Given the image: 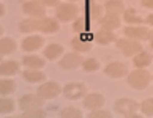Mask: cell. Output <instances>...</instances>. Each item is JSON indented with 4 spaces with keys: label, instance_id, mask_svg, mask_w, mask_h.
Wrapping results in <instances>:
<instances>
[{
    "label": "cell",
    "instance_id": "21",
    "mask_svg": "<svg viewBox=\"0 0 153 118\" xmlns=\"http://www.w3.org/2000/svg\"><path fill=\"white\" fill-rule=\"evenodd\" d=\"M22 63L24 66H27L29 69H41L44 65V60L41 57H38V55H24V58H22Z\"/></svg>",
    "mask_w": 153,
    "mask_h": 118
},
{
    "label": "cell",
    "instance_id": "6",
    "mask_svg": "<svg viewBox=\"0 0 153 118\" xmlns=\"http://www.w3.org/2000/svg\"><path fill=\"white\" fill-rule=\"evenodd\" d=\"M62 93V87L57 82H44L38 87V96L41 99H54Z\"/></svg>",
    "mask_w": 153,
    "mask_h": 118
},
{
    "label": "cell",
    "instance_id": "7",
    "mask_svg": "<svg viewBox=\"0 0 153 118\" xmlns=\"http://www.w3.org/2000/svg\"><path fill=\"white\" fill-rule=\"evenodd\" d=\"M82 61H84V57L79 52H70V54L63 55L59 66L62 69H77V68H81Z\"/></svg>",
    "mask_w": 153,
    "mask_h": 118
},
{
    "label": "cell",
    "instance_id": "11",
    "mask_svg": "<svg viewBox=\"0 0 153 118\" xmlns=\"http://www.w3.org/2000/svg\"><path fill=\"white\" fill-rule=\"evenodd\" d=\"M84 13L90 21H100L104 14V8L100 3L93 2V0H88V2H85V7H84Z\"/></svg>",
    "mask_w": 153,
    "mask_h": 118
},
{
    "label": "cell",
    "instance_id": "34",
    "mask_svg": "<svg viewBox=\"0 0 153 118\" xmlns=\"http://www.w3.org/2000/svg\"><path fill=\"white\" fill-rule=\"evenodd\" d=\"M140 112L145 117H153V98H147L140 104Z\"/></svg>",
    "mask_w": 153,
    "mask_h": 118
},
{
    "label": "cell",
    "instance_id": "37",
    "mask_svg": "<svg viewBox=\"0 0 153 118\" xmlns=\"http://www.w3.org/2000/svg\"><path fill=\"white\" fill-rule=\"evenodd\" d=\"M144 8H149V10H153V0H140Z\"/></svg>",
    "mask_w": 153,
    "mask_h": 118
},
{
    "label": "cell",
    "instance_id": "19",
    "mask_svg": "<svg viewBox=\"0 0 153 118\" xmlns=\"http://www.w3.org/2000/svg\"><path fill=\"white\" fill-rule=\"evenodd\" d=\"M104 11L106 13H111V14H117V16H122L125 13V5L122 0H106L104 3Z\"/></svg>",
    "mask_w": 153,
    "mask_h": 118
},
{
    "label": "cell",
    "instance_id": "18",
    "mask_svg": "<svg viewBox=\"0 0 153 118\" xmlns=\"http://www.w3.org/2000/svg\"><path fill=\"white\" fill-rule=\"evenodd\" d=\"M152 61H153L152 54L150 52H145L144 49L133 57V65L136 66V68H147V66L152 65Z\"/></svg>",
    "mask_w": 153,
    "mask_h": 118
},
{
    "label": "cell",
    "instance_id": "10",
    "mask_svg": "<svg viewBox=\"0 0 153 118\" xmlns=\"http://www.w3.org/2000/svg\"><path fill=\"white\" fill-rule=\"evenodd\" d=\"M22 10H24V13L30 14L32 18L35 19H41L44 18V13H46V10H44V5L39 3L38 0H32V2H24L22 5Z\"/></svg>",
    "mask_w": 153,
    "mask_h": 118
},
{
    "label": "cell",
    "instance_id": "23",
    "mask_svg": "<svg viewBox=\"0 0 153 118\" xmlns=\"http://www.w3.org/2000/svg\"><path fill=\"white\" fill-rule=\"evenodd\" d=\"M65 52V47L62 44H49V46L44 49V57L48 60H57L59 57H62Z\"/></svg>",
    "mask_w": 153,
    "mask_h": 118
},
{
    "label": "cell",
    "instance_id": "8",
    "mask_svg": "<svg viewBox=\"0 0 153 118\" xmlns=\"http://www.w3.org/2000/svg\"><path fill=\"white\" fill-rule=\"evenodd\" d=\"M104 74L112 79H122L128 76V66L122 61H111L104 68Z\"/></svg>",
    "mask_w": 153,
    "mask_h": 118
},
{
    "label": "cell",
    "instance_id": "29",
    "mask_svg": "<svg viewBox=\"0 0 153 118\" xmlns=\"http://www.w3.org/2000/svg\"><path fill=\"white\" fill-rule=\"evenodd\" d=\"M16 90V83L11 79H0V94H11Z\"/></svg>",
    "mask_w": 153,
    "mask_h": 118
},
{
    "label": "cell",
    "instance_id": "40",
    "mask_svg": "<svg viewBox=\"0 0 153 118\" xmlns=\"http://www.w3.org/2000/svg\"><path fill=\"white\" fill-rule=\"evenodd\" d=\"M3 14H5V7H3L2 3H0V18H2Z\"/></svg>",
    "mask_w": 153,
    "mask_h": 118
},
{
    "label": "cell",
    "instance_id": "15",
    "mask_svg": "<svg viewBox=\"0 0 153 118\" xmlns=\"http://www.w3.org/2000/svg\"><path fill=\"white\" fill-rule=\"evenodd\" d=\"M44 43V38L39 36V35H30L24 38V41H22V49L27 50V52H33V50H38L39 47L43 46Z\"/></svg>",
    "mask_w": 153,
    "mask_h": 118
},
{
    "label": "cell",
    "instance_id": "45",
    "mask_svg": "<svg viewBox=\"0 0 153 118\" xmlns=\"http://www.w3.org/2000/svg\"><path fill=\"white\" fill-rule=\"evenodd\" d=\"M76 2H77V0H76Z\"/></svg>",
    "mask_w": 153,
    "mask_h": 118
},
{
    "label": "cell",
    "instance_id": "38",
    "mask_svg": "<svg viewBox=\"0 0 153 118\" xmlns=\"http://www.w3.org/2000/svg\"><path fill=\"white\" fill-rule=\"evenodd\" d=\"M145 24H147V25H152V27H153V14H149V16H147V18H145Z\"/></svg>",
    "mask_w": 153,
    "mask_h": 118
},
{
    "label": "cell",
    "instance_id": "5",
    "mask_svg": "<svg viewBox=\"0 0 153 118\" xmlns=\"http://www.w3.org/2000/svg\"><path fill=\"white\" fill-rule=\"evenodd\" d=\"M62 91H63V94L68 99L76 101V99H81L87 94V87L82 82H70L62 88Z\"/></svg>",
    "mask_w": 153,
    "mask_h": 118
},
{
    "label": "cell",
    "instance_id": "43",
    "mask_svg": "<svg viewBox=\"0 0 153 118\" xmlns=\"http://www.w3.org/2000/svg\"><path fill=\"white\" fill-rule=\"evenodd\" d=\"M152 79H153V76H152Z\"/></svg>",
    "mask_w": 153,
    "mask_h": 118
},
{
    "label": "cell",
    "instance_id": "27",
    "mask_svg": "<svg viewBox=\"0 0 153 118\" xmlns=\"http://www.w3.org/2000/svg\"><path fill=\"white\" fill-rule=\"evenodd\" d=\"M24 79L27 82H32V83H35V82H43L44 79H46V74L41 71H38V69H25L24 71Z\"/></svg>",
    "mask_w": 153,
    "mask_h": 118
},
{
    "label": "cell",
    "instance_id": "17",
    "mask_svg": "<svg viewBox=\"0 0 153 118\" xmlns=\"http://www.w3.org/2000/svg\"><path fill=\"white\" fill-rule=\"evenodd\" d=\"M60 29V24L54 18H41L39 19V32L43 33H55Z\"/></svg>",
    "mask_w": 153,
    "mask_h": 118
},
{
    "label": "cell",
    "instance_id": "41",
    "mask_svg": "<svg viewBox=\"0 0 153 118\" xmlns=\"http://www.w3.org/2000/svg\"><path fill=\"white\" fill-rule=\"evenodd\" d=\"M2 33H3V29H2V27H0V35H2Z\"/></svg>",
    "mask_w": 153,
    "mask_h": 118
},
{
    "label": "cell",
    "instance_id": "26",
    "mask_svg": "<svg viewBox=\"0 0 153 118\" xmlns=\"http://www.w3.org/2000/svg\"><path fill=\"white\" fill-rule=\"evenodd\" d=\"M16 50V41L11 38L0 39V55H10Z\"/></svg>",
    "mask_w": 153,
    "mask_h": 118
},
{
    "label": "cell",
    "instance_id": "39",
    "mask_svg": "<svg viewBox=\"0 0 153 118\" xmlns=\"http://www.w3.org/2000/svg\"><path fill=\"white\" fill-rule=\"evenodd\" d=\"M149 43H150V47L153 49V30H150L149 33Z\"/></svg>",
    "mask_w": 153,
    "mask_h": 118
},
{
    "label": "cell",
    "instance_id": "12",
    "mask_svg": "<svg viewBox=\"0 0 153 118\" xmlns=\"http://www.w3.org/2000/svg\"><path fill=\"white\" fill-rule=\"evenodd\" d=\"M106 99L101 93H88L84 96V107L88 110H95V109H101L104 105Z\"/></svg>",
    "mask_w": 153,
    "mask_h": 118
},
{
    "label": "cell",
    "instance_id": "33",
    "mask_svg": "<svg viewBox=\"0 0 153 118\" xmlns=\"http://www.w3.org/2000/svg\"><path fill=\"white\" fill-rule=\"evenodd\" d=\"M14 110V103L10 98H0V114H11Z\"/></svg>",
    "mask_w": 153,
    "mask_h": 118
},
{
    "label": "cell",
    "instance_id": "20",
    "mask_svg": "<svg viewBox=\"0 0 153 118\" xmlns=\"http://www.w3.org/2000/svg\"><path fill=\"white\" fill-rule=\"evenodd\" d=\"M71 47L79 54H84V52H88L92 50L93 47V41H87V39H82L81 36H76L71 39Z\"/></svg>",
    "mask_w": 153,
    "mask_h": 118
},
{
    "label": "cell",
    "instance_id": "42",
    "mask_svg": "<svg viewBox=\"0 0 153 118\" xmlns=\"http://www.w3.org/2000/svg\"><path fill=\"white\" fill-rule=\"evenodd\" d=\"M22 2H32V0H22Z\"/></svg>",
    "mask_w": 153,
    "mask_h": 118
},
{
    "label": "cell",
    "instance_id": "25",
    "mask_svg": "<svg viewBox=\"0 0 153 118\" xmlns=\"http://www.w3.org/2000/svg\"><path fill=\"white\" fill-rule=\"evenodd\" d=\"M19 71V63L13 60H7L0 63V74L2 76H14Z\"/></svg>",
    "mask_w": 153,
    "mask_h": 118
},
{
    "label": "cell",
    "instance_id": "1",
    "mask_svg": "<svg viewBox=\"0 0 153 118\" xmlns=\"http://www.w3.org/2000/svg\"><path fill=\"white\" fill-rule=\"evenodd\" d=\"M126 82L133 90H145L152 82V74L145 68H136L134 71L128 72Z\"/></svg>",
    "mask_w": 153,
    "mask_h": 118
},
{
    "label": "cell",
    "instance_id": "36",
    "mask_svg": "<svg viewBox=\"0 0 153 118\" xmlns=\"http://www.w3.org/2000/svg\"><path fill=\"white\" fill-rule=\"evenodd\" d=\"M41 3L44 7H57L60 3V0H41Z\"/></svg>",
    "mask_w": 153,
    "mask_h": 118
},
{
    "label": "cell",
    "instance_id": "30",
    "mask_svg": "<svg viewBox=\"0 0 153 118\" xmlns=\"http://www.w3.org/2000/svg\"><path fill=\"white\" fill-rule=\"evenodd\" d=\"M81 66L85 72H95V71L100 69V61L96 58H84Z\"/></svg>",
    "mask_w": 153,
    "mask_h": 118
},
{
    "label": "cell",
    "instance_id": "14",
    "mask_svg": "<svg viewBox=\"0 0 153 118\" xmlns=\"http://www.w3.org/2000/svg\"><path fill=\"white\" fill-rule=\"evenodd\" d=\"M93 41H96L101 46H107V44H112L117 41V36L114 35V32L106 30V29H100L98 32L93 33Z\"/></svg>",
    "mask_w": 153,
    "mask_h": 118
},
{
    "label": "cell",
    "instance_id": "24",
    "mask_svg": "<svg viewBox=\"0 0 153 118\" xmlns=\"http://www.w3.org/2000/svg\"><path fill=\"white\" fill-rule=\"evenodd\" d=\"M122 16H123V21L126 22L128 25H142V22H144V19L140 18V16L136 13L133 8L125 10V13Z\"/></svg>",
    "mask_w": 153,
    "mask_h": 118
},
{
    "label": "cell",
    "instance_id": "31",
    "mask_svg": "<svg viewBox=\"0 0 153 118\" xmlns=\"http://www.w3.org/2000/svg\"><path fill=\"white\" fill-rule=\"evenodd\" d=\"M60 118H82V112L76 107H65L60 110Z\"/></svg>",
    "mask_w": 153,
    "mask_h": 118
},
{
    "label": "cell",
    "instance_id": "28",
    "mask_svg": "<svg viewBox=\"0 0 153 118\" xmlns=\"http://www.w3.org/2000/svg\"><path fill=\"white\" fill-rule=\"evenodd\" d=\"M19 30L24 32V33H29V32H36L39 30V19H27V21H22L19 24Z\"/></svg>",
    "mask_w": 153,
    "mask_h": 118
},
{
    "label": "cell",
    "instance_id": "22",
    "mask_svg": "<svg viewBox=\"0 0 153 118\" xmlns=\"http://www.w3.org/2000/svg\"><path fill=\"white\" fill-rule=\"evenodd\" d=\"M73 30L76 33H88L90 32V19L87 16H77L74 19V24H73Z\"/></svg>",
    "mask_w": 153,
    "mask_h": 118
},
{
    "label": "cell",
    "instance_id": "35",
    "mask_svg": "<svg viewBox=\"0 0 153 118\" xmlns=\"http://www.w3.org/2000/svg\"><path fill=\"white\" fill-rule=\"evenodd\" d=\"M112 114L109 110H104V109H95V110H90L88 118H111Z\"/></svg>",
    "mask_w": 153,
    "mask_h": 118
},
{
    "label": "cell",
    "instance_id": "16",
    "mask_svg": "<svg viewBox=\"0 0 153 118\" xmlns=\"http://www.w3.org/2000/svg\"><path fill=\"white\" fill-rule=\"evenodd\" d=\"M43 104V99L38 96V94H24L21 99H19V105L22 110H27V109H35L39 107Z\"/></svg>",
    "mask_w": 153,
    "mask_h": 118
},
{
    "label": "cell",
    "instance_id": "2",
    "mask_svg": "<svg viewBox=\"0 0 153 118\" xmlns=\"http://www.w3.org/2000/svg\"><path fill=\"white\" fill-rule=\"evenodd\" d=\"M114 109H115L117 114H120L125 118H140L139 114H136V112L139 110V103L131 99V98L117 99L115 104H114Z\"/></svg>",
    "mask_w": 153,
    "mask_h": 118
},
{
    "label": "cell",
    "instance_id": "32",
    "mask_svg": "<svg viewBox=\"0 0 153 118\" xmlns=\"http://www.w3.org/2000/svg\"><path fill=\"white\" fill-rule=\"evenodd\" d=\"M22 118H44L46 117V112L39 107H35V109H27L24 110V114L21 115Z\"/></svg>",
    "mask_w": 153,
    "mask_h": 118
},
{
    "label": "cell",
    "instance_id": "9",
    "mask_svg": "<svg viewBox=\"0 0 153 118\" xmlns=\"http://www.w3.org/2000/svg\"><path fill=\"white\" fill-rule=\"evenodd\" d=\"M149 33L150 30L144 25H129L123 30V35L126 38L136 39V41H144V39H149Z\"/></svg>",
    "mask_w": 153,
    "mask_h": 118
},
{
    "label": "cell",
    "instance_id": "44",
    "mask_svg": "<svg viewBox=\"0 0 153 118\" xmlns=\"http://www.w3.org/2000/svg\"><path fill=\"white\" fill-rule=\"evenodd\" d=\"M0 57H2V55H0Z\"/></svg>",
    "mask_w": 153,
    "mask_h": 118
},
{
    "label": "cell",
    "instance_id": "13",
    "mask_svg": "<svg viewBox=\"0 0 153 118\" xmlns=\"http://www.w3.org/2000/svg\"><path fill=\"white\" fill-rule=\"evenodd\" d=\"M100 24H101V29L114 32L122 25V19H120V16H117V14L106 13V14H103V18L100 19Z\"/></svg>",
    "mask_w": 153,
    "mask_h": 118
},
{
    "label": "cell",
    "instance_id": "3",
    "mask_svg": "<svg viewBox=\"0 0 153 118\" xmlns=\"http://www.w3.org/2000/svg\"><path fill=\"white\" fill-rule=\"evenodd\" d=\"M118 50L125 55V57H134L136 54H139L142 50V44L140 41H136V39L131 38H122L115 41Z\"/></svg>",
    "mask_w": 153,
    "mask_h": 118
},
{
    "label": "cell",
    "instance_id": "4",
    "mask_svg": "<svg viewBox=\"0 0 153 118\" xmlns=\"http://www.w3.org/2000/svg\"><path fill=\"white\" fill-rule=\"evenodd\" d=\"M55 16H57V21L60 22H70V21H74L79 16V10L73 3H59Z\"/></svg>",
    "mask_w": 153,
    "mask_h": 118
}]
</instances>
